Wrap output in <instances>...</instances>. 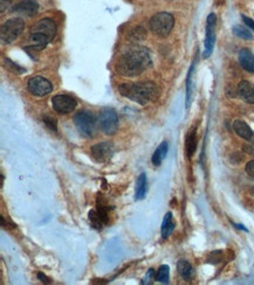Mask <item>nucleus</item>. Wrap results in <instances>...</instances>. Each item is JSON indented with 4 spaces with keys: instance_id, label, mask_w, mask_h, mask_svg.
<instances>
[{
    "instance_id": "nucleus-31",
    "label": "nucleus",
    "mask_w": 254,
    "mask_h": 285,
    "mask_svg": "<svg viewBox=\"0 0 254 285\" xmlns=\"http://www.w3.org/2000/svg\"><path fill=\"white\" fill-rule=\"evenodd\" d=\"M38 278H39L43 283H47V284L51 283V279H48V278L46 277V276H45L44 274H41V272H39V274H38Z\"/></svg>"
},
{
    "instance_id": "nucleus-26",
    "label": "nucleus",
    "mask_w": 254,
    "mask_h": 285,
    "mask_svg": "<svg viewBox=\"0 0 254 285\" xmlns=\"http://www.w3.org/2000/svg\"><path fill=\"white\" fill-rule=\"evenodd\" d=\"M4 67H5L7 70H10L11 73L15 74V75H20V74L26 73V69L23 68V67H20V65H18L16 63H14L13 61H11V60H8V59H6L5 61H4Z\"/></svg>"
},
{
    "instance_id": "nucleus-19",
    "label": "nucleus",
    "mask_w": 254,
    "mask_h": 285,
    "mask_svg": "<svg viewBox=\"0 0 254 285\" xmlns=\"http://www.w3.org/2000/svg\"><path fill=\"white\" fill-rule=\"evenodd\" d=\"M175 229V222L172 218V214L169 212L164 216L163 224H162V236L163 238H167L172 234V231Z\"/></svg>"
},
{
    "instance_id": "nucleus-13",
    "label": "nucleus",
    "mask_w": 254,
    "mask_h": 285,
    "mask_svg": "<svg viewBox=\"0 0 254 285\" xmlns=\"http://www.w3.org/2000/svg\"><path fill=\"white\" fill-rule=\"evenodd\" d=\"M238 95L241 100L249 104H254V88L247 81H241L238 84Z\"/></svg>"
},
{
    "instance_id": "nucleus-33",
    "label": "nucleus",
    "mask_w": 254,
    "mask_h": 285,
    "mask_svg": "<svg viewBox=\"0 0 254 285\" xmlns=\"http://www.w3.org/2000/svg\"><path fill=\"white\" fill-rule=\"evenodd\" d=\"M235 226L237 227V228H239V229H241V230H245V231H247V229H246L244 226H241V225H235Z\"/></svg>"
},
{
    "instance_id": "nucleus-9",
    "label": "nucleus",
    "mask_w": 254,
    "mask_h": 285,
    "mask_svg": "<svg viewBox=\"0 0 254 285\" xmlns=\"http://www.w3.org/2000/svg\"><path fill=\"white\" fill-rule=\"evenodd\" d=\"M216 25H217V16L216 14L211 13L207 16V21H206V38H205V42H204L205 51L203 54L205 59H207L213 52V46H215V41H216Z\"/></svg>"
},
{
    "instance_id": "nucleus-15",
    "label": "nucleus",
    "mask_w": 254,
    "mask_h": 285,
    "mask_svg": "<svg viewBox=\"0 0 254 285\" xmlns=\"http://www.w3.org/2000/svg\"><path fill=\"white\" fill-rule=\"evenodd\" d=\"M233 130L236 131V134L239 136V137L244 138L246 140H252L254 138V134L251 130V127H249L245 122L239 121V119L233 123Z\"/></svg>"
},
{
    "instance_id": "nucleus-6",
    "label": "nucleus",
    "mask_w": 254,
    "mask_h": 285,
    "mask_svg": "<svg viewBox=\"0 0 254 285\" xmlns=\"http://www.w3.org/2000/svg\"><path fill=\"white\" fill-rule=\"evenodd\" d=\"M25 28V23L23 19L13 18L7 20L3 25L2 30H0V38H2L3 43H11L22 34Z\"/></svg>"
},
{
    "instance_id": "nucleus-10",
    "label": "nucleus",
    "mask_w": 254,
    "mask_h": 285,
    "mask_svg": "<svg viewBox=\"0 0 254 285\" xmlns=\"http://www.w3.org/2000/svg\"><path fill=\"white\" fill-rule=\"evenodd\" d=\"M90 155L97 163H107L114 155V146L109 142L95 144L90 148Z\"/></svg>"
},
{
    "instance_id": "nucleus-1",
    "label": "nucleus",
    "mask_w": 254,
    "mask_h": 285,
    "mask_svg": "<svg viewBox=\"0 0 254 285\" xmlns=\"http://www.w3.org/2000/svg\"><path fill=\"white\" fill-rule=\"evenodd\" d=\"M151 65V57L145 49L133 48L118 59L116 69L123 76H138Z\"/></svg>"
},
{
    "instance_id": "nucleus-11",
    "label": "nucleus",
    "mask_w": 254,
    "mask_h": 285,
    "mask_svg": "<svg viewBox=\"0 0 254 285\" xmlns=\"http://www.w3.org/2000/svg\"><path fill=\"white\" fill-rule=\"evenodd\" d=\"M75 98L68 95H56L52 98V105L56 113L59 114H69L76 108Z\"/></svg>"
},
{
    "instance_id": "nucleus-16",
    "label": "nucleus",
    "mask_w": 254,
    "mask_h": 285,
    "mask_svg": "<svg viewBox=\"0 0 254 285\" xmlns=\"http://www.w3.org/2000/svg\"><path fill=\"white\" fill-rule=\"evenodd\" d=\"M196 148H197L196 129H191L190 132L187 134L186 140H185V150L188 158H191V157L194 156V154L196 152Z\"/></svg>"
},
{
    "instance_id": "nucleus-29",
    "label": "nucleus",
    "mask_w": 254,
    "mask_h": 285,
    "mask_svg": "<svg viewBox=\"0 0 254 285\" xmlns=\"http://www.w3.org/2000/svg\"><path fill=\"white\" fill-rule=\"evenodd\" d=\"M246 172H247L248 176L254 178V160H251V162L246 164Z\"/></svg>"
},
{
    "instance_id": "nucleus-4",
    "label": "nucleus",
    "mask_w": 254,
    "mask_h": 285,
    "mask_svg": "<svg viewBox=\"0 0 254 285\" xmlns=\"http://www.w3.org/2000/svg\"><path fill=\"white\" fill-rule=\"evenodd\" d=\"M175 25V19L170 13L161 12V13L155 14L150 19L149 27L151 32L159 38H166L170 34Z\"/></svg>"
},
{
    "instance_id": "nucleus-2",
    "label": "nucleus",
    "mask_w": 254,
    "mask_h": 285,
    "mask_svg": "<svg viewBox=\"0 0 254 285\" xmlns=\"http://www.w3.org/2000/svg\"><path fill=\"white\" fill-rule=\"evenodd\" d=\"M120 93L129 100L144 105L156 101L159 96V89L153 82H138V83H123L120 85Z\"/></svg>"
},
{
    "instance_id": "nucleus-25",
    "label": "nucleus",
    "mask_w": 254,
    "mask_h": 285,
    "mask_svg": "<svg viewBox=\"0 0 254 285\" xmlns=\"http://www.w3.org/2000/svg\"><path fill=\"white\" fill-rule=\"evenodd\" d=\"M232 31H233V34L238 36V38H240V39H245V40L253 39L252 33L249 32L247 28H245L243 26H235V27H233Z\"/></svg>"
},
{
    "instance_id": "nucleus-12",
    "label": "nucleus",
    "mask_w": 254,
    "mask_h": 285,
    "mask_svg": "<svg viewBox=\"0 0 254 285\" xmlns=\"http://www.w3.org/2000/svg\"><path fill=\"white\" fill-rule=\"evenodd\" d=\"M39 10V4L35 0H22V2L16 4L13 7V11L16 13L27 15V16H33L38 13Z\"/></svg>"
},
{
    "instance_id": "nucleus-30",
    "label": "nucleus",
    "mask_w": 254,
    "mask_h": 285,
    "mask_svg": "<svg viewBox=\"0 0 254 285\" xmlns=\"http://www.w3.org/2000/svg\"><path fill=\"white\" fill-rule=\"evenodd\" d=\"M243 19H244V23L247 25L249 28H252V30L254 31V21H253V20L247 18V16H243Z\"/></svg>"
},
{
    "instance_id": "nucleus-22",
    "label": "nucleus",
    "mask_w": 254,
    "mask_h": 285,
    "mask_svg": "<svg viewBox=\"0 0 254 285\" xmlns=\"http://www.w3.org/2000/svg\"><path fill=\"white\" fill-rule=\"evenodd\" d=\"M88 217H89V222H90V225H92L93 228H95L97 230L102 229V227L105 225L103 220L101 218V216L98 215V213L96 212V210H90L88 214Z\"/></svg>"
},
{
    "instance_id": "nucleus-5",
    "label": "nucleus",
    "mask_w": 254,
    "mask_h": 285,
    "mask_svg": "<svg viewBox=\"0 0 254 285\" xmlns=\"http://www.w3.org/2000/svg\"><path fill=\"white\" fill-rule=\"evenodd\" d=\"M74 124L83 137L90 138L95 135L96 118L89 111H81L74 116Z\"/></svg>"
},
{
    "instance_id": "nucleus-27",
    "label": "nucleus",
    "mask_w": 254,
    "mask_h": 285,
    "mask_svg": "<svg viewBox=\"0 0 254 285\" xmlns=\"http://www.w3.org/2000/svg\"><path fill=\"white\" fill-rule=\"evenodd\" d=\"M145 38V31L143 30V27H135L130 33V39L135 41L144 40Z\"/></svg>"
},
{
    "instance_id": "nucleus-3",
    "label": "nucleus",
    "mask_w": 254,
    "mask_h": 285,
    "mask_svg": "<svg viewBox=\"0 0 254 285\" xmlns=\"http://www.w3.org/2000/svg\"><path fill=\"white\" fill-rule=\"evenodd\" d=\"M56 34V25L52 19H43L34 24L31 28V42L34 51H43V49L54 39Z\"/></svg>"
},
{
    "instance_id": "nucleus-17",
    "label": "nucleus",
    "mask_w": 254,
    "mask_h": 285,
    "mask_svg": "<svg viewBox=\"0 0 254 285\" xmlns=\"http://www.w3.org/2000/svg\"><path fill=\"white\" fill-rule=\"evenodd\" d=\"M177 270H178V274L180 275V277L185 280H190L192 278V276H194V268L191 267V264L184 261V259H180L177 264Z\"/></svg>"
},
{
    "instance_id": "nucleus-7",
    "label": "nucleus",
    "mask_w": 254,
    "mask_h": 285,
    "mask_svg": "<svg viewBox=\"0 0 254 285\" xmlns=\"http://www.w3.org/2000/svg\"><path fill=\"white\" fill-rule=\"evenodd\" d=\"M98 125L105 135H115L118 130V117L115 110L107 108L101 111L98 117Z\"/></svg>"
},
{
    "instance_id": "nucleus-14",
    "label": "nucleus",
    "mask_w": 254,
    "mask_h": 285,
    "mask_svg": "<svg viewBox=\"0 0 254 285\" xmlns=\"http://www.w3.org/2000/svg\"><path fill=\"white\" fill-rule=\"evenodd\" d=\"M240 65L248 73L254 74V55L248 49H241L239 53Z\"/></svg>"
},
{
    "instance_id": "nucleus-28",
    "label": "nucleus",
    "mask_w": 254,
    "mask_h": 285,
    "mask_svg": "<svg viewBox=\"0 0 254 285\" xmlns=\"http://www.w3.org/2000/svg\"><path fill=\"white\" fill-rule=\"evenodd\" d=\"M44 123L49 126V129L56 132V122L54 118L51 117H44Z\"/></svg>"
},
{
    "instance_id": "nucleus-21",
    "label": "nucleus",
    "mask_w": 254,
    "mask_h": 285,
    "mask_svg": "<svg viewBox=\"0 0 254 285\" xmlns=\"http://www.w3.org/2000/svg\"><path fill=\"white\" fill-rule=\"evenodd\" d=\"M96 205H97V209L96 212L98 213V215L101 216L102 220H103L104 224L107 225L109 221V216H108V205H107V201L102 198V195L98 194L97 200H96Z\"/></svg>"
},
{
    "instance_id": "nucleus-8",
    "label": "nucleus",
    "mask_w": 254,
    "mask_h": 285,
    "mask_svg": "<svg viewBox=\"0 0 254 285\" xmlns=\"http://www.w3.org/2000/svg\"><path fill=\"white\" fill-rule=\"evenodd\" d=\"M27 86L31 94L39 97L46 96L49 93H52L53 90V85L51 82L43 76H34L30 78Z\"/></svg>"
},
{
    "instance_id": "nucleus-18",
    "label": "nucleus",
    "mask_w": 254,
    "mask_h": 285,
    "mask_svg": "<svg viewBox=\"0 0 254 285\" xmlns=\"http://www.w3.org/2000/svg\"><path fill=\"white\" fill-rule=\"evenodd\" d=\"M167 154V143L166 142H163L159 144V146L156 148L155 154L153 156V164L155 166H161L163 160L165 159Z\"/></svg>"
},
{
    "instance_id": "nucleus-23",
    "label": "nucleus",
    "mask_w": 254,
    "mask_h": 285,
    "mask_svg": "<svg viewBox=\"0 0 254 285\" xmlns=\"http://www.w3.org/2000/svg\"><path fill=\"white\" fill-rule=\"evenodd\" d=\"M170 279V268L167 266H161L158 268L157 274H156V280L161 283H169Z\"/></svg>"
},
{
    "instance_id": "nucleus-34",
    "label": "nucleus",
    "mask_w": 254,
    "mask_h": 285,
    "mask_svg": "<svg viewBox=\"0 0 254 285\" xmlns=\"http://www.w3.org/2000/svg\"><path fill=\"white\" fill-rule=\"evenodd\" d=\"M8 3V2H11V0H2V5H4V3Z\"/></svg>"
},
{
    "instance_id": "nucleus-24",
    "label": "nucleus",
    "mask_w": 254,
    "mask_h": 285,
    "mask_svg": "<svg viewBox=\"0 0 254 285\" xmlns=\"http://www.w3.org/2000/svg\"><path fill=\"white\" fill-rule=\"evenodd\" d=\"M194 70H195V64H192L190 70H188L187 78H186V106L187 108L191 104V98H192V76H194Z\"/></svg>"
},
{
    "instance_id": "nucleus-20",
    "label": "nucleus",
    "mask_w": 254,
    "mask_h": 285,
    "mask_svg": "<svg viewBox=\"0 0 254 285\" xmlns=\"http://www.w3.org/2000/svg\"><path fill=\"white\" fill-rule=\"evenodd\" d=\"M146 174L145 173H141L139 177L137 178L136 183V193H135V198L136 200H142L145 196L146 193Z\"/></svg>"
},
{
    "instance_id": "nucleus-32",
    "label": "nucleus",
    "mask_w": 254,
    "mask_h": 285,
    "mask_svg": "<svg viewBox=\"0 0 254 285\" xmlns=\"http://www.w3.org/2000/svg\"><path fill=\"white\" fill-rule=\"evenodd\" d=\"M245 151L247 152V154L249 155H253L254 156V143L251 144V145H247V146H245Z\"/></svg>"
}]
</instances>
